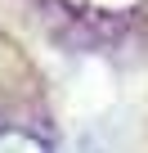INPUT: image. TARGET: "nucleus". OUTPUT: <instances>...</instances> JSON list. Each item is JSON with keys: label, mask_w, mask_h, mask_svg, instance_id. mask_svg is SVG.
Segmentation results:
<instances>
[{"label": "nucleus", "mask_w": 148, "mask_h": 153, "mask_svg": "<svg viewBox=\"0 0 148 153\" xmlns=\"http://www.w3.org/2000/svg\"><path fill=\"white\" fill-rule=\"evenodd\" d=\"M0 153H49V144L32 131H18V126H5L0 131Z\"/></svg>", "instance_id": "f257e3e1"}]
</instances>
